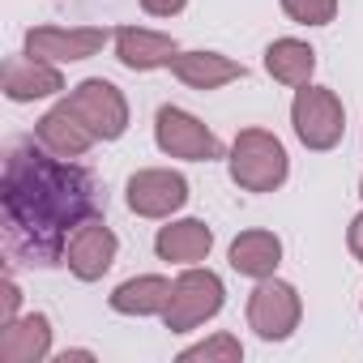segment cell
<instances>
[{
    "label": "cell",
    "mask_w": 363,
    "mask_h": 363,
    "mask_svg": "<svg viewBox=\"0 0 363 363\" xmlns=\"http://www.w3.org/2000/svg\"><path fill=\"white\" fill-rule=\"evenodd\" d=\"M116 56H120L124 69L145 73V69L171 65L179 52H175V39L171 35H154V30H141V26H124V30H116Z\"/></svg>",
    "instance_id": "14"
},
{
    "label": "cell",
    "mask_w": 363,
    "mask_h": 363,
    "mask_svg": "<svg viewBox=\"0 0 363 363\" xmlns=\"http://www.w3.org/2000/svg\"><path fill=\"white\" fill-rule=\"evenodd\" d=\"M350 252H354V261H363V214L350 223Z\"/></svg>",
    "instance_id": "23"
},
{
    "label": "cell",
    "mask_w": 363,
    "mask_h": 363,
    "mask_svg": "<svg viewBox=\"0 0 363 363\" xmlns=\"http://www.w3.org/2000/svg\"><path fill=\"white\" fill-rule=\"evenodd\" d=\"M210 248H214V235H210V227L197 223V218L171 223V227H162L158 240H154V252H158L162 261H175V265H197V261L210 257Z\"/></svg>",
    "instance_id": "15"
},
{
    "label": "cell",
    "mask_w": 363,
    "mask_h": 363,
    "mask_svg": "<svg viewBox=\"0 0 363 363\" xmlns=\"http://www.w3.org/2000/svg\"><path fill=\"white\" fill-rule=\"evenodd\" d=\"M240 354H244V346L231 337V333H218V337H210V342H201V346H189L184 354V363H214V359H223V363H240Z\"/></svg>",
    "instance_id": "20"
},
{
    "label": "cell",
    "mask_w": 363,
    "mask_h": 363,
    "mask_svg": "<svg viewBox=\"0 0 363 363\" xmlns=\"http://www.w3.org/2000/svg\"><path fill=\"white\" fill-rule=\"evenodd\" d=\"M111 261H116V235H111V227H107L103 218H94V223H86L82 231H73L69 252H65V265H69L82 282L103 278V274L111 269Z\"/></svg>",
    "instance_id": "10"
},
{
    "label": "cell",
    "mask_w": 363,
    "mask_h": 363,
    "mask_svg": "<svg viewBox=\"0 0 363 363\" xmlns=\"http://www.w3.org/2000/svg\"><path fill=\"white\" fill-rule=\"evenodd\" d=\"M35 137L52 150V154H60V158H82L99 137L82 124V116L69 107V103H60V107H52L39 124H35Z\"/></svg>",
    "instance_id": "12"
},
{
    "label": "cell",
    "mask_w": 363,
    "mask_h": 363,
    "mask_svg": "<svg viewBox=\"0 0 363 363\" xmlns=\"http://www.w3.org/2000/svg\"><path fill=\"white\" fill-rule=\"evenodd\" d=\"M0 86H5V94H9L13 103H35V99H48V94L65 90L60 73H56L48 60L30 56V52H26V56H9V60H5Z\"/></svg>",
    "instance_id": "11"
},
{
    "label": "cell",
    "mask_w": 363,
    "mask_h": 363,
    "mask_svg": "<svg viewBox=\"0 0 363 363\" xmlns=\"http://www.w3.org/2000/svg\"><path fill=\"white\" fill-rule=\"evenodd\" d=\"M218 308H223V282H218V274L189 269V274H179L175 286H171V299L162 308V325L171 333H189V329L206 325L210 316H218Z\"/></svg>",
    "instance_id": "3"
},
{
    "label": "cell",
    "mask_w": 363,
    "mask_h": 363,
    "mask_svg": "<svg viewBox=\"0 0 363 363\" xmlns=\"http://www.w3.org/2000/svg\"><path fill=\"white\" fill-rule=\"evenodd\" d=\"M291 124L308 150H333L342 141V128H346L337 94L320 90V86H299V94L291 103Z\"/></svg>",
    "instance_id": "4"
},
{
    "label": "cell",
    "mask_w": 363,
    "mask_h": 363,
    "mask_svg": "<svg viewBox=\"0 0 363 363\" xmlns=\"http://www.w3.org/2000/svg\"><path fill=\"white\" fill-rule=\"evenodd\" d=\"M52 350V325L48 316H13L0 329V363H39Z\"/></svg>",
    "instance_id": "13"
},
{
    "label": "cell",
    "mask_w": 363,
    "mask_h": 363,
    "mask_svg": "<svg viewBox=\"0 0 363 363\" xmlns=\"http://www.w3.org/2000/svg\"><path fill=\"white\" fill-rule=\"evenodd\" d=\"M265 69L274 82L282 86H308L312 69H316V52L299 39H278L269 52H265Z\"/></svg>",
    "instance_id": "19"
},
{
    "label": "cell",
    "mask_w": 363,
    "mask_h": 363,
    "mask_svg": "<svg viewBox=\"0 0 363 363\" xmlns=\"http://www.w3.org/2000/svg\"><path fill=\"white\" fill-rule=\"evenodd\" d=\"M359 193H363V184H359Z\"/></svg>",
    "instance_id": "25"
},
{
    "label": "cell",
    "mask_w": 363,
    "mask_h": 363,
    "mask_svg": "<svg viewBox=\"0 0 363 363\" xmlns=\"http://www.w3.org/2000/svg\"><path fill=\"white\" fill-rule=\"evenodd\" d=\"M282 261V244L274 231H244L235 244H231V269L244 274V278H269Z\"/></svg>",
    "instance_id": "17"
},
{
    "label": "cell",
    "mask_w": 363,
    "mask_h": 363,
    "mask_svg": "<svg viewBox=\"0 0 363 363\" xmlns=\"http://www.w3.org/2000/svg\"><path fill=\"white\" fill-rule=\"evenodd\" d=\"M189 201V184L179 171H137L128 179V210L141 214V218H167L171 210H179Z\"/></svg>",
    "instance_id": "9"
},
{
    "label": "cell",
    "mask_w": 363,
    "mask_h": 363,
    "mask_svg": "<svg viewBox=\"0 0 363 363\" xmlns=\"http://www.w3.org/2000/svg\"><path fill=\"white\" fill-rule=\"evenodd\" d=\"M282 9H286V18H295L303 26H325L337 13V0H282Z\"/></svg>",
    "instance_id": "21"
},
{
    "label": "cell",
    "mask_w": 363,
    "mask_h": 363,
    "mask_svg": "<svg viewBox=\"0 0 363 363\" xmlns=\"http://www.w3.org/2000/svg\"><path fill=\"white\" fill-rule=\"evenodd\" d=\"M248 325H252L265 342L291 337L295 325H299V295H295V286L274 282V278H261V286H257L252 299H248Z\"/></svg>",
    "instance_id": "8"
},
{
    "label": "cell",
    "mask_w": 363,
    "mask_h": 363,
    "mask_svg": "<svg viewBox=\"0 0 363 363\" xmlns=\"http://www.w3.org/2000/svg\"><path fill=\"white\" fill-rule=\"evenodd\" d=\"M65 103L82 116V124H86L99 141H116V137L128 128V103H124V94H120L111 82H103V77L82 82Z\"/></svg>",
    "instance_id": "5"
},
{
    "label": "cell",
    "mask_w": 363,
    "mask_h": 363,
    "mask_svg": "<svg viewBox=\"0 0 363 363\" xmlns=\"http://www.w3.org/2000/svg\"><path fill=\"white\" fill-rule=\"evenodd\" d=\"M103 43H107L103 26H35L26 35V52L48 60V65L90 60L94 52H103Z\"/></svg>",
    "instance_id": "7"
},
{
    "label": "cell",
    "mask_w": 363,
    "mask_h": 363,
    "mask_svg": "<svg viewBox=\"0 0 363 363\" xmlns=\"http://www.w3.org/2000/svg\"><path fill=\"white\" fill-rule=\"evenodd\" d=\"M231 179L244 193H274L286 179V150L265 128H244L231 145Z\"/></svg>",
    "instance_id": "2"
},
{
    "label": "cell",
    "mask_w": 363,
    "mask_h": 363,
    "mask_svg": "<svg viewBox=\"0 0 363 363\" xmlns=\"http://www.w3.org/2000/svg\"><path fill=\"white\" fill-rule=\"evenodd\" d=\"M171 286H175V282L154 278V274H145V278H128L124 286L111 291V308L124 312V316H154V312L162 316V308H167V299H171Z\"/></svg>",
    "instance_id": "18"
},
{
    "label": "cell",
    "mask_w": 363,
    "mask_h": 363,
    "mask_svg": "<svg viewBox=\"0 0 363 363\" xmlns=\"http://www.w3.org/2000/svg\"><path fill=\"white\" fill-rule=\"evenodd\" d=\"M171 69H175L179 82L193 86V90H218V86L244 77V65H235V60H227L218 52H179L171 60Z\"/></svg>",
    "instance_id": "16"
},
{
    "label": "cell",
    "mask_w": 363,
    "mask_h": 363,
    "mask_svg": "<svg viewBox=\"0 0 363 363\" xmlns=\"http://www.w3.org/2000/svg\"><path fill=\"white\" fill-rule=\"evenodd\" d=\"M13 312H18V286L13 278H5V320H13Z\"/></svg>",
    "instance_id": "24"
},
{
    "label": "cell",
    "mask_w": 363,
    "mask_h": 363,
    "mask_svg": "<svg viewBox=\"0 0 363 363\" xmlns=\"http://www.w3.org/2000/svg\"><path fill=\"white\" fill-rule=\"evenodd\" d=\"M5 248L22 265L52 269L69 252V231H82L103 214L94 175L43 141H22L5 158Z\"/></svg>",
    "instance_id": "1"
},
{
    "label": "cell",
    "mask_w": 363,
    "mask_h": 363,
    "mask_svg": "<svg viewBox=\"0 0 363 363\" xmlns=\"http://www.w3.org/2000/svg\"><path fill=\"white\" fill-rule=\"evenodd\" d=\"M184 5H189V0H141V9H145L150 18H175Z\"/></svg>",
    "instance_id": "22"
},
{
    "label": "cell",
    "mask_w": 363,
    "mask_h": 363,
    "mask_svg": "<svg viewBox=\"0 0 363 363\" xmlns=\"http://www.w3.org/2000/svg\"><path fill=\"white\" fill-rule=\"evenodd\" d=\"M154 137H158V150L171 154V158H189V162H210L223 154L218 137L189 111L179 107H162L158 120H154Z\"/></svg>",
    "instance_id": "6"
}]
</instances>
